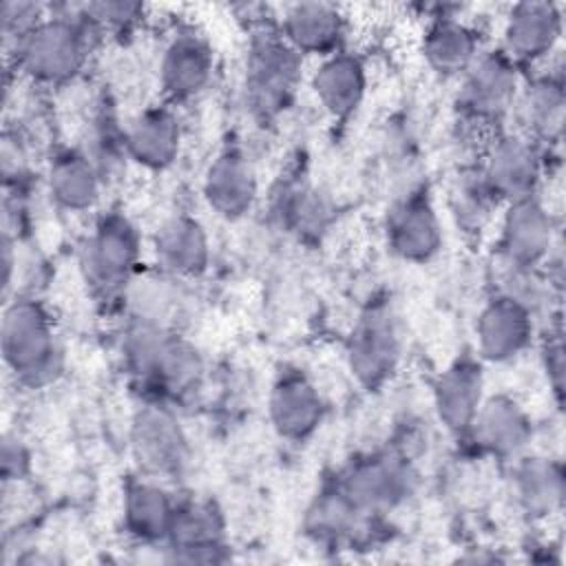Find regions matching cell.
Listing matches in <instances>:
<instances>
[{"label": "cell", "instance_id": "ac0fdd59", "mask_svg": "<svg viewBox=\"0 0 566 566\" xmlns=\"http://www.w3.org/2000/svg\"><path fill=\"white\" fill-rule=\"evenodd\" d=\"M564 29L562 7L548 0L515 2L504 20L502 51L520 66L548 57Z\"/></svg>", "mask_w": 566, "mask_h": 566}, {"label": "cell", "instance_id": "8992f818", "mask_svg": "<svg viewBox=\"0 0 566 566\" xmlns=\"http://www.w3.org/2000/svg\"><path fill=\"white\" fill-rule=\"evenodd\" d=\"M402 336L398 314L385 298L369 301L347 338V367L365 389L382 387L398 369Z\"/></svg>", "mask_w": 566, "mask_h": 566}, {"label": "cell", "instance_id": "52a82bcc", "mask_svg": "<svg viewBox=\"0 0 566 566\" xmlns=\"http://www.w3.org/2000/svg\"><path fill=\"white\" fill-rule=\"evenodd\" d=\"M478 168L497 203H511L537 195L544 157L539 144L524 133H504L486 144Z\"/></svg>", "mask_w": 566, "mask_h": 566}, {"label": "cell", "instance_id": "4316f807", "mask_svg": "<svg viewBox=\"0 0 566 566\" xmlns=\"http://www.w3.org/2000/svg\"><path fill=\"white\" fill-rule=\"evenodd\" d=\"M480 55L478 31L460 18L438 15L422 35V57L427 66L444 77L462 75Z\"/></svg>", "mask_w": 566, "mask_h": 566}, {"label": "cell", "instance_id": "484cf974", "mask_svg": "<svg viewBox=\"0 0 566 566\" xmlns=\"http://www.w3.org/2000/svg\"><path fill=\"white\" fill-rule=\"evenodd\" d=\"M175 509L177 500L155 478H137L124 486V531L142 544L166 542Z\"/></svg>", "mask_w": 566, "mask_h": 566}, {"label": "cell", "instance_id": "603a6c76", "mask_svg": "<svg viewBox=\"0 0 566 566\" xmlns=\"http://www.w3.org/2000/svg\"><path fill=\"white\" fill-rule=\"evenodd\" d=\"M367 64L352 51H336L321 57L310 77L318 106L334 119H347L358 111L367 93Z\"/></svg>", "mask_w": 566, "mask_h": 566}, {"label": "cell", "instance_id": "f1b7e54d", "mask_svg": "<svg viewBox=\"0 0 566 566\" xmlns=\"http://www.w3.org/2000/svg\"><path fill=\"white\" fill-rule=\"evenodd\" d=\"M526 137L537 144H553L562 139L566 95L559 75H539L517 95Z\"/></svg>", "mask_w": 566, "mask_h": 566}, {"label": "cell", "instance_id": "83f0119b", "mask_svg": "<svg viewBox=\"0 0 566 566\" xmlns=\"http://www.w3.org/2000/svg\"><path fill=\"white\" fill-rule=\"evenodd\" d=\"M566 478L559 460L548 455L517 458L513 467V495L531 517H548L564 504Z\"/></svg>", "mask_w": 566, "mask_h": 566}, {"label": "cell", "instance_id": "5b68a950", "mask_svg": "<svg viewBox=\"0 0 566 566\" xmlns=\"http://www.w3.org/2000/svg\"><path fill=\"white\" fill-rule=\"evenodd\" d=\"M303 55L296 53L279 31H261L250 40L245 55L243 91L245 104L256 117L283 113L301 82Z\"/></svg>", "mask_w": 566, "mask_h": 566}, {"label": "cell", "instance_id": "ffe728a7", "mask_svg": "<svg viewBox=\"0 0 566 566\" xmlns=\"http://www.w3.org/2000/svg\"><path fill=\"white\" fill-rule=\"evenodd\" d=\"M433 411L440 424L455 436H464L484 400V371L471 356L455 358L433 382Z\"/></svg>", "mask_w": 566, "mask_h": 566}, {"label": "cell", "instance_id": "d6a6232c", "mask_svg": "<svg viewBox=\"0 0 566 566\" xmlns=\"http://www.w3.org/2000/svg\"><path fill=\"white\" fill-rule=\"evenodd\" d=\"M44 18H46L44 7L38 4V2L7 0L2 4V33H4V40L11 42V44L20 42Z\"/></svg>", "mask_w": 566, "mask_h": 566}, {"label": "cell", "instance_id": "d6986e66", "mask_svg": "<svg viewBox=\"0 0 566 566\" xmlns=\"http://www.w3.org/2000/svg\"><path fill=\"white\" fill-rule=\"evenodd\" d=\"M159 272L181 281L199 279L210 265V239L203 223L186 212L166 217L153 237Z\"/></svg>", "mask_w": 566, "mask_h": 566}, {"label": "cell", "instance_id": "7402d4cb", "mask_svg": "<svg viewBox=\"0 0 566 566\" xmlns=\"http://www.w3.org/2000/svg\"><path fill=\"white\" fill-rule=\"evenodd\" d=\"M467 433L489 455L517 458L531 442L533 422L513 396L495 394L484 396Z\"/></svg>", "mask_w": 566, "mask_h": 566}, {"label": "cell", "instance_id": "4dcf8cb0", "mask_svg": "<svg viewBox=\"0 0 566 566\" xmlns=\"http://www.w3.org/2000/svg\"><path fill=\"white\" fill-rule=\"evenodd\" d=\"M276 212L287 230L303 237H316L329 226L334 208L323 190L307 184H294L285 188Z\"/></svg>", "mask_w": 566, "mask_h": 566}, {"label": "cell", "instance_id": "8fae6325", "mask_svg": "<svg viewBox=\"0 0 566 566\" xmlns=\"http://www.w3.org/2000/svg\"><path fill=\"white\" fill-rule=\"evenodd\" d=\"M555 221L537 195L504 203L497 228V252L506 268L539 270L551 259Z\"/></svg>", "mask_w": 566, "mask_h": 566}, {"label": "cell", "instance_id": "d590c367", "mask_svg": "<svg viewBox=\"0 0 566 566\" xmlns=\"http://www.w3.org/2000/svg\"><path fill=\"white\" fill-rule=\"evenodd\" d=\"M544 369L548 374V380L557 394V398H562V382H564V345H562V334H553L551 338H546L544 343Z\"/></svg>", "mask_w": 566, "mask_h": 566}, {"label": "cell", "instance_id": "1f68e13d", "mask_svg": "<svg viewBox=\"0 0 566 566\" xmlns=\"http://www.w3.org/2000/svg\"><path fill=\"white\" fill-rule=\"evenodd\" d=\"M175 281L177 279H172L164 272H161V276L159 274L157 276L137 274L124 294V301H128V305L133 310V318L166 325L168 314L177 305Z\"/></svg>", "mask_w": 566, "mask_h": 566}, {"label": "cell", "instance_id": "cb8c5ba5", "mask_svg": "<svg viewBox=\"0 0 566 566\" xmlns=\"http://www.w3.org/2000/svg\"><path fill=\"white\" fill-rule=\"evenodd\" d=\"M347 20L332 2H294L285 7L279 33L301 55H332L340 51Z\"/></svg>", "mask_w": 566, "mask_h": 566}, {"label": "cell", "instance_id": "9c48e42d", "mask_svg": "<svg viewBox=\"0 0 566 566\" xmlns=\"http://www.w3.org/2000/svg\"><path fill=\"white\" fill-rule=\"evenodd\" d=\"M413 486V473L405 458L371 453L354 460L338 478L336 489L363 515L387 511L400 504Z\"/></svg>", "mask_w": 566, "mask_h": 566}, {"label": "cell", "instance_id": "9a60e30c", "mask_svg": "<svg viewBox=\"0 0 566 566\" xmlns=\"http://www.w3.org/2000/svg\"><path fill=\"white\" fill-rule=\"evenodd\" d=\"M201 195L217 217H245L259 197V175L250 155L241 146L221 148L203 172Z\"/></svg>", "mask_w": 566, "mask_h": 566}, {"label": "cell", "instance_id": "ba28073f", "mask_svg": "<svg viewBox=\"0 0 566 566\" xmlns=\"http://www.w3.org/2000/svg\"><path fill=\"white\" fill-rule=\"evenodd\" d=\"M130 451L150 478L181 473L188 462V438L179 418L164 402L139 407L130 420Z\"/></svg>", "mask_w": 566, "mask_h": 566}, {"label": "cell", "instance_id": "6da1fadb", "mask_svg": "<svg viewBox=\"0 0 566 566\" xmlns=\"http://www.w3.org/2000/svg\"><path fill=\"white\" fill-rule=\"evenodd\" d=\"M99 33L102 29L82 11V7L46 15L13 44L15 66L38 84H69L88 64Z\"/></svg>", "mask_w": 566, "mask_h": 566}, {"label": "cell", "instance_id": "5bb4252c", "mask_svg": "<svg viewBox=\"0 0 566 566\" xmlns=\"http://www.w3.org/2000/svg\"><path fill=\"white\" fill-rule=\"evenodd\" d=\"M323 416L325 402L314 380L296 367L281 369L268 396V418L274 433L287 442H305L318 431Z\"/></svg>", "mask_w": 566, "mask_h": 566}, {"label": "cell", "instance_id": "3957f363", "mask_svg": "<svg viewBox=\"0 0 566 566\" xmlns=\"http://www.w3.org/2000/svg\"><path fill=\"white\" fill-rule=\"evenodd\" d=\"M0 349L7 369L29 389L46 387L62 374L53 318L33 296H15L4 305Z\"/></svg>", "mask_w": 566, "mask_h": 566}, {"label": "cell", "instance_id": "277c9868", "mask_svg": "<svg viewBox=\"0 0 566 566\" xmlns=\"http://www.w3.org/2000/svg\"><path fill=\"white\" fill-rule=\"evenodd\" d=\"M142 234L130 217L119 210L102 212L88 232L80 265L91 290L102 298L124 296L139 274Z\"/></svg>", "mask_w": 566, "mask_h": 566}, {"label": "cell", "instance_id": "4fadbf2b", "mask_svg": "<svg viewBox=\"0 0 566 566\" xmlns=\"http://www.w3.org/2000/svg\"><path fill=\"white\" fill-rule=\"evenodd\" d=\"M168 559L177 564H221L226 548V520L210 500L177 502L166 537Z\"/></svg>", "mask_w": 566, "mask_h": 566}, {"label": "cell", "instance_id": "7c38bea8", "mask_svg": "<svg viewBox=\"0 0 566 566\" xmlns=\"http://www.w3.org/2000/svg\"><path fill=\"white\" fill-rule=\"evenodd\" d=\"M520 66L502 51H480L462 73L460 106L469 119H500L520 95Z\"/></svg>", "mask_w": 566, "mask_h": 566}, {"label": "cell", "instance_id": "30bf717a", "mask_svg": "<svg viewBox=\"0 0 566 566\" xmlns=\"http://www.w3.org/2000/svg\"><path fill=\"white\" fill-rule=\"evenodd\" d=\"M389 250L407 263H427L442 248L440 214L422 186H411L394 199L385 214Z\"/></svg>", "mask_w": 566, "mask_h": 566}, {"label": "cell", "instance_id": "2e32d148", "mask_svg": "<svg viewBox=\"0 0 566 566\" xmlns=\"http://www.w3.org/2000/svg\"><path fill=\"white\" fill-rule=\"evenodd\" d=\"M214 75V49L195 29H179L159 55V86L170 102L201 95Z\"/></svg>", "mask_w": 566, "mask_h": 566}, {"label": "cell", "instance_id": "d4e9b609", "mask_svg": "<svg viewBox=\"0 0 566 566\" xmlns=\"http://www.w3.org/2000/svg\"><path fill=\"white\" fill-rule=\"evenodd\" d=\"M104 177L95 161L77 150H57L46 168V190L51 201L66 212H86L99 203Z\"/></svg>", "mask_w": 566, "mask_h": 566}, {"label": "cell", "instance_id": "44dd1931", "mask_svg": "<svg viewBox=\"0 0 566 566\" xmlns=\"http://www.w3.org/2000/svg\"><path fill=\"white\" fill-rule=\"evenodd\" d=\"M124 153L148 170H166L181 150V122L168 104L142 108L122 130Z\"/></svg>", "mask_w": 566, "mask_h": 566}, {"label": "cell", "instance_id": "836d02e7", "mask_svg": "<svg viewBox=\"0 0 566 566\" xmlns=\"http://www.w3.org/2000/svg\"><path fill=\"white\" fill-rule=\"evenodd\" d=\"M82 11L104 31V29L130 27L137 18L144 15V4L126 2V0H102V2L82 4Z\"/></svg>", "mask_w": 566, "mask_h": 566}, {"label": "cell", "instance_id": "7a4b0ae2", "mask_svg": "<svg viewBox=\"0 0 566 566\" xmlns=\"http://www.w3.org/2000/svg\"><path fill=\"white\" fill-rule=\"evenodd\" d=\"M122 354L133 378L164 398L192 391L203 374L197 347L159 323L133 318L122 338Z\"/></svg>", "mask_w": 566, "mask_h": 566}, {"label": "cell", "instance_id": "e575fe53", "mask_svg": "<svg viewBox=\"0 0 566 566\" xmlns=\"http://www.w3.org/2000/svg\"><path fill=\"white\" fill-rule=\"evenodd\" d=\"M31 455L22 440L18 438H4L2 442V478L4 482H18L29 473Z\"/></svg>", "mask_w": 566, "mask_h": 566}, {"label": "cell", "instance_id": "f546056e", "mask_svg": "<svg viewBox=\"0 0 566 566\" xmlns=\"http://www.w3.org/2000/svg\"><path fill=\"white\" fill-rule=\"evenodd\" d=\"M497 206L500 203L484 184L480 168L460 172L449 190L451 214L464 232H480L491 221Z\"/></svg>", "mask_w": 566, "mask_h": 566}, {"label": "cell", "instance_id": "e0dca14e", "mask_svg": "<svg viewBox=\"0 0 566 566\" xmlns=\"http://www.w3.org/2000/svg\"><path fill=\"white\" fill-rule=\"evenodd\" d=\"M535 314L504 292H495L475 321L478 354L486 363H509L533 340Z\"/></svg>", "mask_w": 566, "mask_h": 566}]
</instances>
